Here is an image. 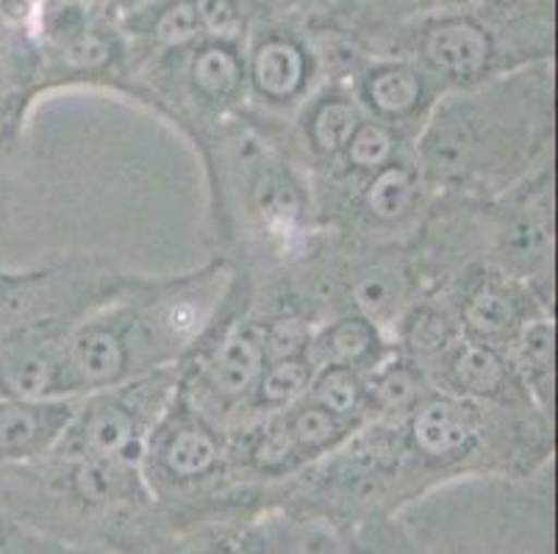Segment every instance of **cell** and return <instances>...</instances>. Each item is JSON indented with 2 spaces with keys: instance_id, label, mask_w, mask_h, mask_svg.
<instances>
[{
  "instance_id": "1",
  "label": "cell",
  "mask_w": 558,
  "mask_h": 554,
  "mask_svg": "<svg viewBox=\"0 0 558 554\" xmlns=\"http://www.w3.org/2000/svg\"><path fill=\"white\" fill-rule=\"evenodd\" d=\"M145 416H142V389H123L95 396L84 410H75L68 433L84 450V457H106L134 466L145 444Z\"/></svg>"
},
{
  "instance_id": "2",
  "label": "cell",
  "mask_w": 558,
  "mask_h": 554,
  "mask_svg": "<svg viewBox=\"0 0 558 554\" xmlns=\"http://www.w3.org/2000/svg\"><path fill=\"white\" fill-rule=\"evenodd\" d=\"M134 366V347L123 319L86 322L62 349L64 391H95L117 385Z\"/></svg>"
},
{
  "instance_id": "3",
  "label": "cell",
  "mask_w": 558,
  "mask_h": 554,
  "mask_svg": "<svg viewBox=\"0 0 558 554\" xmlns=\"http://www.w3.org/2000/svg\"><path fill=\"white\" fill-rule=\"evenodd\" d=\"M481 435V414L473 399L436 394L420 399L409 414V439L430 460H453L473 450Z\"/></svg>"
},
{
  "instance_id": "4",
  "label": "cell",
  "mask_w": 558,
  "mask_h": 554,
  "mask_svg": "<svg viewBox=\"0 0 558 554\" xmlns=\"http://www.w3.org/2000/svg\"><path fill=\"white\" fill-rule=\"evenodd\" d=\"M75 416L73 403L14 399L0 405V455L23 457L45 450L59 435H68Z\"/></svg>"
},
{
  "instance_id": "5",
  "label": "cell",
  "mask_w": 558,
  "mask_h": 554,
  "mask_svg": "<svg viewBox=\"0 0 558 554\" xmlns=\"http://www.w3.org/2000/svg\"><path fill=\"white\" fill-rule=\"evenodd\" d=\"M425 59L456 81L478 78L492 59V39L475 20L450 17L425 34Z\"/></svg>"
},
{
  "instance_id": "6",
  "label": "cell",
  "mask_w": 558,
  "mask_h": 554,
  "mask_svg": "<svg viewBox=\"0 0 558 554\" xmlns=\"http://www.w3.org/2000/svg\"><path fill=\"white\" fill-rule=\"evenodd\" d=\"M442 380L461 399H492L509 383V364L500 349L464 338L442 353Z\"/></svg>"
},
{
  "instance_id": "7",
  "label": "cell",
  "mask_w": 558,
  "mask_h": 554,
  "mask_svg": "<svg viewBox=\"0 0 558 554\" xmlns=\"http://www.w3.org/2000/svg\"><path fill=\"white\" fill-rule=\"evenodd\" d=\"M461 322H464L470 342L497 349L514 338L517 328L525 319H522L520 297L514 288H509L506 283H484L466 297Z\"/></svg>"
},
{
  "instance_id": "8",
  "label": "cell",
  "mask_w": 558,
  "mask_h": 554,
  "mask_svg": "<svg viewBox=\"0 0 558 554\" xmlns=\"http://www.w3.org/2000/svg\"><path fill=\"white\" fill-rule=\"evenodd\" d=\"M308 78L306 53L287 37L264 39L251 59V81L262 98L272 103H287L298 98Z\"/></svg>"
},
{
  "instance_id": "9",
  "label": "cell",
  "mask_w": 558,
  "mask_h": 554,
  "mask_svg": "<svg viewBox=\"0 0 558 554\" xmlns=\"http://www.w3.org/2000/svg\"><path fill=\"white\" fill-rule=\"evenodd\" d=\"M264 366H267V355H264L262 342L247 330H236L211 355L206 380L222 399H242L253 394Z\"/></svg>"
},
{
  "instance_id": "10",
  "label": "cell",
  "mask_w": 558,
  "mask_h": 554,
  "mask_svg": "<svg viewBox=\"0 0 558 554\" xmlns=\"http://www.w3.org/2000/svg\"><path fill=\"white\" fill-rule=\"evenodd\" d=\"M220 460V441L209 424L201 419L175 421L165 441H161V464L179 480H197L206 477Z\"/></svg>"
},
{
  "instance_id": "11",
  "label": "cell",
  "mask_w": 558,
  "mask_h": 554,
  "mask_svg": "<svg viewBox=\"0 0 558 554\" xmlns=\"http://www.w3.org/2000/svg\"><path fill=\"white\" fill-rule=\"evenodd\" d=\"M0 380L14 399H48L64 391L62 355H53L45 344L17 349L0 366Z\"/></svg>"
},
{
  "instance_id": "12",
  "label": "cell",
  "mask_w": 558,
  "mask_h": 554,
  "mask_svg": "<svg viewBox=\"0 0 558 554\" xmlns=\"http://www.w3.org/2000/svg\"><path fill=\"white\" fill-rule=\"evenodd\" d=\"M417 175L405 164H395L389 161L387 167L373 172V177L364 186V208L375 222H400L409 217L414 202H417Z\"/></svg>"
},
{
  "instance_id": "13",
  "label": "cell",
  "mask_w": 558,
  "mask_h": 554,
  "mask_svg": "<svg viewBox=\"0 0 558 554\" xmlns=\"http://www.w3.org/2000/svg\"><path fill=\"white\" fill-rule=\"evenodd\" d=\"M362 95L380 120H400L423 100V78L403 64H387L367 75Z\"/></svg>"
},
{
  "instance_id": "14",
  "label": "cell",
  "mask_w": 558,
  "mask_h": 554,
  "mask_svg": "<svg viewBox=\"0 0 558 554\" xmlns=\"http://www.w3.org/2000/svg\"><path fill=\"white\" fill-rule=\"evenodd\" d=\"M281 424L287 427V433L295 441L298 452L303 457L319 455V452L331 450L348 433H353L356 421L339 419V416L328 414L326 408H319L314 403L289 405L287 414L281 416Z\"/></svg>"
},
{
  "instance_id": "15",
  "label": "cell",
  "mask_w": 558,
  "mask_h": 554,
  "mask_svg": "<svg viewBox=\"0 0 558 554\" xmlns=\"http://www.w3.org/2000/svg\"><path fill=\"white\" fill-rule=\"evenodd\" d=\"M314 360L312 355H289V358H276L264 366L262 378L253 389V399L258 408L283 410L295 405L308 391L314 380Z\"/></svg>"
},
{
  "instance_id": "16",
  "label": "cell",
  "mask_w": 558,
  "mask_h": 554,
  "mask_svg": "<svg viewBox=\"0 0 558 554\" xmlns=\"http://www.w3.org/2000/svg\"><path fill=\"white\" fill-rule=\"evenodd\" d=\"M511 355L527 383L542 394V403L550 399L553 385V324L547 317L525 319L511 338Z\"/></svg>"
},
{
  "instance_id": "17",
  "label": "cell",
  "mask_w": 558,
  "mask_h": 554,
  "mask_svg": "<svg viewBox=\"0 0 558 554\" xmlns=\"http://www.w3.org/2000/svg\"><path fill=\"white\" fill-rule=\"evenodd\" d=\"M308 403L326 408L328 414L339 416V419H356L367 405V391H364V380L359 369L350 366H323L319 372H314L312 385H308Z\"/></svg>"
},
{
  "instance_id": "18",
  "label": "cell",
  "mask_w": 558,
  "mask_h": 554,
  "mask_svg": "<svg viewBox=\"0 0 558 554\" xmlns=\"http://www.w3.org/2000/svg\"><path fill=\"white\" fill-rule=\"evenodd\" d=\"M317 353L319 358L333 366H350V369H359L362 364H367L375 355L378 347V333H375V324L364 317H348L339 319V322L328 324L317 338Z\"/></svg>"
},
{
  "instance_id": "19",
  "label": "cell",
  "mask_w": 558,
  "mask_h": 554,
  "mask_svg": "<svg viewBox=\"0 0 558 554\" xmlns=\"http://www.w3.org/2000/svg\"><path fill=\"white\" fill-rule=\"evenodd\" d=\"M192 84L206 100H231L242 86V61L228 45L211 42L192 61Z\"/></svg>"
},
{
  "instance_id": "20",
  "label": "cell",
  "mask_w": 558,
  "mask_h": 554,
  "mask_svg": "<svg viewBox=\"0 0 558 554\" xmlns=\"http://www.w3.org/2000/svg\"><path fill=\"white\" fill-rule=\"evenodd\" d=\"M362 111L348 98H328L308 116V141L323 156H339L362 122Z\"/></svg>"
},
{
  "instance_id": "21",
  "label": "cell",
  "mask_w": 558,
  "mask_h": 554,
  "mask_svg": "<svg viewBox=\"0 0 558 554\" xmlns=\"http://www.w3.org/2000/svg\"><path fill=\"white\" fill-rule=\"evenodd\" d=\"M403 344L414 358H439L456 342V324L436 305H417L403 319Z\"/></svg>"
},
{
  "instance_id": "22",
  "label": "cell",
  "mask_w": 558,
  "mask_h": 554,
  "mask_svg": "<svg viewBox=\"0 0 558 554\" xmlns=\"http://www.w3.org/2000/svg\"><path fill=\"white\" fill-rule=\"evenodd\" d=\"M364 391H367V399H373L384 410H395V414L398 410L411 414V408L423 399L420 374L409 364H389L378 369L373 383H364Z\"/></svg>"
},
{
  "instance_id": "23",
  "label": "cell",
  "mask_w": 558,
  "mask_h": 554,
  "mask_svg": "<svg viewBox=\"0 0 558 554\" xmlns=\"http://www.w3.org/2000/svg\"><path fill=\"white\" fill-rule=\"evenodd\" d=\"M395 150H398V139L389 131V125L375 120H362L348 145H344L342 156L353 170L375 172L392 161Z\"/></svg>"
},
{
  "instance_id": "24",
  "label": "cell",
  "mask_w": 558,
  "mask_h": 554,
  "mask_svg": "<svg viewBox=\"0 0 558 554\" xmlns=\"http://www.w3.org/2000/svg\"><path fill=\"white\" fill-rule=\"evenodd\" d=\"M75 485H78V494L89 502L123 500L131 488V464L86 457L75 475Z\"/></svg>"
},
{
  "instance_id": "25",
  "label": "cell",
  "mask_w": 558,
  "mask_h": 554,
  "mask_svg": "<svg viewBox=\"0 0 558 554\" xmlns=\"http://www.w3.org/2000/svg\"><path fill=\"white\" fill-rule=\"evenodd\" d=\"M353 305L359 308V317L364 319H378L398 303V286H395V274L387 269H373L364 272L353 288H350Z\"/></svg>"
},
{
  "instance_id": "26",
  "label": "cell",
  "mask_w": 558,
  "mask_h": 554,
  "mask_svg": "<svg viewBox=\"0 0 558 554\" xmlns=\"http://www.w3.org/2000/svg\"><path fill=\"white\" fill-rule=\"evenodd\" d=\"M301 452H298L295 441L287 433V427L281 424V419L272 421L262 435H258L256 446H253V464L264 471H283L292 464L301 460Z\"/></svg>"
},
{
  "instance_id": "27",
  "label": "cell",
  "mask_w": 558,
  "mask_h": 554,
  "mask_svg": "<svg viewBox=\"0 0 558 554\" xmlns=\"http://www.w3.org/2000/svg\"><path fill=\"white\" fill-rule=\"evenodd\" d=\"M114 56V42L104 30H78L64 45V64L70 70H100Z\"/></svg>"
},
{
  "instance_id": "28",
  "label": "cell",
  "mask_w": 558,
  "mask_h": 554,
  "mask_svg": "<svg viewBox=\"0 0 558 554\" xmlns=\"http://www.w3.org/2000/svg\"><path fill=\"white\" fill-rule=\"evenodd\" d=\"M201 17H197L195 0H179L156 20V39L167 48H181L190 45L201 34Z\"/></svg>"
},
{
  "instance_id": "29",
  "label": "cell",
  "mask_w": 558,
  "mask_h": 554,
  "mask_svg": "<svg viewBox=\"0 0 558 554\" xmlns=\"http://www.w3.org/2000/svg\"><path fill=\"white\" fill-rule=\"evenodd\" d=\"M197 17L215 42L228 45L242 34V14L233 0H197Z\"/></svg>"
},
{
  "instance_id": "30",
  "label": "cell",
  "mask_w": 558,
  "mask_h": 554,
  "mask_svg": "<svg viewBox=\"0 0 558 554\" xmlns=\"http://www.w3.org/2000/svg\"><path fill=\"white\" fill-rule=\"evenodd\" d=\"M303 344H308V333L301 324V319H278L267 328L264 335V355L276 358H289V355H301Z\"/></svg>"
},
{
  "instance_id": "31",
  "label": "cell",
  "mask_w": 558,
  "mask_h": 554,
  "mask_svg": "<svg viewBox=\"0 0 558 554\" xmlns=\"http://www.w3.org/2000/svg\"><path fill=\"white\" fill-rule=\"evenodd\" d=\"M95 3H98V0H75V7H78L81 14H89V12H93Z\"/></svg>"
},
{
  "instance_id": "32",
  "label": "cell",
  "mask_w": 558,
  "mask_h": 554,
  "mask_svg": "<svg viewBox=\"0 0 558 554\" xmlns=\"http://www.w3.org/2000/svg\"><path fill=\"white\" fill-rule=\"evenodd\" d=\"M0 549H3V535H0Z\"/></svg>"
}]
</instances>
